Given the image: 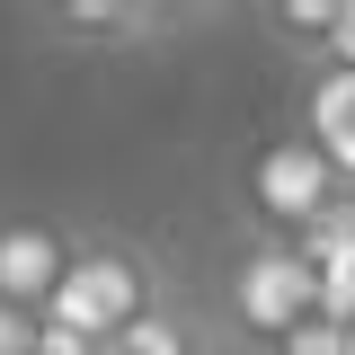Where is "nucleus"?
I'll return each mask as SVG.
<instances>
[{"mask_svg": "<svg viewBox=\"0 0 355 355\" xmlns=\"http://www.w3.org/2000/svg\"><path fill=\"white\" fill-rule=\"evenodd\" d=\"M302 320H320V275L293 258V240H249L231 258V275H222V329H231V347L275 355Z\"/></svg>", "mask_w": 355, "mask_h": 355, "instance_id": "obj_2", "label": "nucleus"}, {"mask_svg": "<svg viewBox=\"0 0 355 355\" xmlns=\"http://www.w3.org/2000/svg\"><path fill=\"white\" fill-rule=\"evenodd\" d=\"M98 355H222V329H214V311H196L187 293H169L160 311H142L125 338H107Z\"/></svg>", "mask_w": 355, "mask_h": 355, "instance_id": "obj_7", "label": "nucleus"}, {"mask_svg": "<svg viewBox=\"0 0 355 355\" xmlns=\"http://www.w3.org/2000/svg\"><path fill=\"white\" fill-rule=\"evenodd\" d=\"M71 240L80 231H62V222H0V302H18V311H36L53 302V284H62V266H71Z\"/></svg>", "mask_w": 355, "mask_h": 355, "instance_id": "obj_5", "label": "nucleus"}, {"mask_svg": "<svg viewBox=\"0 0 355 355\" xmlns=\"http://www.w3.org/2000/svg\"><path fill=\"white\" fill-rule=\"evenodd\" d=\"M338 205H347V178L329 169L302 133L266 142L258 160H249V214H258V240H302V231H320Z\"/></svg>", "mask_w": 355, "mask_h": 355, "instance_id": "obj_3", "label": "nucleus"}, {"mask_svg": "<svg viewBox=\"0 0 355 355\" xmlns=\"http://www.w3.org/2000/svg\"><path fill=\"white\" fill-rule=\"evenodd\" d=\"M302 142L355 187V71H338V62L302 71Z\"/></svg>", "mask_w": 355, "mask_h": 355, "instance_id": "obj_6", "label": "nucleus"}, {"mask_svg": "<svg viewBox=\"0 0 355 355\" xmlns=\"http://www.w3.org/2000/svg\"><path fill=\"white\" fill-rule=\"evenodd\" d=\"M160 302H169V266L151 258L142 240H125V231H80L53 302H44V329H71L89 347H107V338H125L133 320L160 311Z\"/></svg>", "mask_w": 355, "mask_h": 355, "instance_id": "obj_1", "label": "nucleus"}, {"mask_svg": "<svg viewBox=\"0 0 355 355\" xmlns=\"http://www.w3.org/2000/svg\"><path fill=\"white\" fill-rule=\"evenodd\" d=\"M320 62H338V71H355V0L338 9V36H329V53H320Z\"/></svg>", "mask_w": 355, "mask_h": 355, "instance_id": "obj_10", "label": "nucleus"}, {"mask_svg": "<svg viewBox=\"0 0 355 355\" xmlns=\"http://www.w3.org/2000/svg\"><path fill=\"white\" fill-rule=\"evenodd\" d=\"M338 9H347V0H284V9H266V27H275V36H293L302 62H320L329 36H338Z\"/></svg>", "mask_w": 355, "mask_h": 355, "instance_id": "obj_8", "label": "nucleus"}, {"mask_svg": "<svg viewBox=\"0 0 355 355\" xmlns=\"http://www.w3.org/2000/svg\"><path fill=\"white\" fill-rule=\"evenodd\" d=\"M36 27L44 36H71L80 53H151V44H169L187 18H178V9H142V0H62V9H44Z\"/></svg>", "mask_w": 355, "mask_h": 355, "instance_id": "obj_4", "label": "nucleus"}, {"mask_svg": "<svg viewBox=\"0 0 355 355\" xmlns=\"http://www.w3.org/2000/svg\"><path fill=\"white\" fill-rule=\"evenodd\" d=\"M0 355H36V311L0 302Z\"/></svg>", "mask_w": 355, "mask_h": 355, "instance_id": "obj_9", "label": "nucleus"}]
</instances>
